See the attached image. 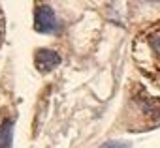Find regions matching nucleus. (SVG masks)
<instances>
[{
  "label": "nucleus",
  "mask_w": 160,
  "mask_h": 148,
  "mask_svg": "<svg viewBox=\"0 0 160 148\" xmlns=\"http://www.w3.org/2000/svg\"><path fill=\"white\" fill-rule=\"evenodd\" d=\"M58 64H60V54L51 51V49H38L36 54H34V66L42 73L53 71Z\"/></svg>",
  "instance_id": "obj_2"
},
{
  "label": "nucleus",
  "mask_w": 160,
  "mask_h": 148,
  "mask_svg": "<svg viewBox=\"0 0 160 148\" xmlns=\"http://www.w3.org/2000/svg\"><path fill=\"white\" fill-rule=\"evenodd\" d=\"M145 41H147V47H149L152 58H154L156 64L160 66V26H156L154 30H151V32L147 34Z\"/></svg>",
  "instance_id": "obj_3"
},
{
  "label": "nucleus",
  "mask_w": 160,
  "mask_h": 148,
  "mask_svg": "<svg viewBox=\"0 0 160 148\" xmlns=\"http://www.w3.org/2000/svg\"><path fill=\"white\" fill-rule=\"evenodd\" d=\"M13 139V120H4L0 124V148H10Z\"/></svg>",
  "instance_id": "obj_4"
},
{
  "label": "nucleus",
  "mask_w": 160,
  "mask_h": 148,
  "mask_svg": "<svg viewBox=\"0 0 160 148\" xmlns=\"http://www.w3.org/2000/svg\"><path fill=\"white\" fill-rule=\"evenodd\" d=\"M152 2H156V0H152Z\"/></svg>",
  "instance_id": "obj_6"
},
{
  "label": "nucleus",
  "mask_w": 160,
  "mask_h": 148,
  "mask_svg": "<svg viewBox=\"0 0 160 148\" xmlns=\"http://www.w3.org/2000/svg\"><path fill=\"white\" fill-rule=\"evenodd\" d=\"M100 148H130V142H124V141H108Z\"/></svg>",
  "instance_id": "obj_5"
},
{
  "label": "nucleus",
  "mask_w": 160,
  "mask_h": 148,
  "mask_svg": "<svg viewBox=\"0 0 160 148\" xmlns=\"http://www.w3.org/2000/svg\"><path fill=\"white\" fill-rule=\"evenodd\" d=\"M34 28L40 34H55L58 30V21L49 6H38L34 12Z\"/></svg>",
  "instance_id": "obj_1"
}]
</instances>
